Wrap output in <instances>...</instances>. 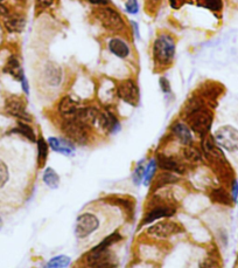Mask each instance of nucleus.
Instances as JSON below:
<instances>
[{"instance_id":"obj_33","label":"nucleus","mask_w":238,"mask_h":268,"mask_svg":"<svg viewBox=\"0 0 238 268\" xmlns=\"http://www.w3.org/2000/svg\"><path fill=\"white\" fill-rule=\"evenodd\" d=\"M159 83H160V88L164 93H166V94H170L171 93V83L170 81H168V79H166V77H160V80H159Z\"/></svg>"},{"instance_id":"obj_11","label":"nucleus","mask_w":238,"mask_h":268,"mask_svg":"<svg viewBox=\"0 0 238 268\" xmlns=\"http://www.w3.org/2000/svg\"><path fill=\"white\" fill-rule=\"evenodd\" d=\"M108 49L111 54L119 59H126L130 57L131 48L128 43L120 36H114L108 41Z\"/></svg>"},{"instance_id":"obj_1","label":"nucleus","mask_w":238,"mask_h":268,"mask_svg":"<svg viewBox=\"0 0 238 268\" xmlns=\"http://www.w3.org/2000/svg\"><path fill=\"white\" fill-rule=\"evenodd\" d=\"M177 52L175 40L167 33L159 34L152 46V57L155 67L167 68L173 64Z\"/></svg>"},{"instance_id":"obj_38","label":"nucleus","mask_w":238,"mask_h":268,"mask_svg":"<svg viewBox=\"0 0 238 268\" xmlns=\"http://www.w3.org/2000/svg\"><path fill=\"white\" fill-rule=\"evenodd\" d=\"M130 24L132 25V30H133V33L134 35H136V38L139 39L140 38V32H139V25H138L136 21H130Z\"/></svg>"},{"instance_id":"obj_34","label":"nucleus","mask_w":238,"mask_h":268,"mask_svg":"<svg viewBox=\"0 0 238 268\" xmlns=\"http://www.w3.org/2000/svg\"><path fill=\"white\" fill-rule=\"evenodd\" d=\"M56 0H36V7L39 10H46V8L51 7Z\"/></svg>"},{"instance_id":"obj_13","label":"nucleus","mask_w":238,"mask_h":268,"mask_svg":"<svg viewBox=\"0 0 238 268\" xmlns=\"http://www.w3.org/2000/svg\"><path fill=\"white\" fill-rule=\"evenodd\" d=\"M43 81L48 86L58 87L62 81V70L54 62H48L43 68Z\"/></svg>"},{"instance_id":"obj_8","label":"nucleus","mask_w":238,"mask_h":268,"mask_svg":"<svg viewBox=\"0 0 238 268\" xmlns=\"http://www.w3.org/2000/svg\"><path fill=\"white\" fill-rule=\"evenodd\" d=\"M116 93L119 99L131 105H137L139 102V89L133 80L120 81L117 85Z\"/></svg>"},{"instance_id":"obj_35","label":"nucleus","mask_w":238,"mask_h":268,"mask_svg":"<svg viewBox=\"0 0 238 268\" xmlns=\"http://www.w3.org/2000/svg\"><path fill=\"white\" fill-rule=\"evenodd\" d=\"M162 0H145V5H146V11H151V10H156L160 5V2Z\"/></svg>"},{"instance_id":"obj_39","label":"nucleus","mask_w":238,"mask_h":268,"mask_svg":"<svg viewBox=\"0 0 238 268\" xmlns=\"http://www.w3.org/2000/svg\"><path fill=\"white\" fill-rule=\"evenodd\" d=\"M21 86H23L24 92L26 93V94H28V93H30V86H28V82H27L26 77H24V79L21 80Z\"/></svg>"},{"instance_id":"obj_37","label":"nucleus","mask_w":238,"mask_h":268,"mask_svg":"<svg viewBox=\"0 0 238 268\" xmlns=\"http://www.w3.org/2000/svg\"><path fill=\"white\" fill-rule=\"evenodd\" d=\"M87 1L96 6H103V5H109L110 0H87Z\"/></svg>"},{"instance_id":"obj_19","label":"nucleus","mask_w":238,"mask_h":268,"mask_svg":"<svg viewBox=\"0 0 238 268\" xmlns=\"http://www.w3.org/2000/svg\"><path fill=\"white\" fill-rule=\"evenodd\" d=\"M175 213L174 208H171L168 206H158L154 207L152 211H149V213L146 214V217L144 218L143 224L152 223V221H155L156 219H160V218H165V217H171Z\"/></svg>"},{"instance_id":"obj_28","label":"nucleus","mask_w":238,"mask_h":268,"mask_svg":"<svg viewBox=\"0 0 238 268\" xmlns=\"http://www.w3.org/2000/svg\"><path fill=\"white\" fill-rule=\"evenodd\" d=\"M212 198H214V201H216L217 202H221V204H225V205L230 204L229 196H228V193L225 192L223 189L215 190V191L212 192Z\"/></svg>"},{"instance_id":"obj_4","label":"nucleus","mask_w":238,"mask_h":268,"mask_svg":"<svg viewBox=\"0 0 238 268\" xmlns=\"http://www.w3.org/2000/svg\"><path fill=\"white\" fill-rule=\"evenodd\" d=\"M215 142L225 150L230 152L238 151V130L234 127H222L214 134Z\"/></svg>"},{"instance_id":"obj_36","label":"nucleus","mask_w":238,"mask_h":268,"mask_svg":"<svg viewBox=\"0 0 238 268\" xmlns=\"http://www.w3.org/2000/svg\"><path fill=\"white\" fill-rule=\"evenodd\" d=\"M168 1H170V5L172 8H174V10H178V8H180L183 4H186L187 0H168Z\"/></svg>"},{"instance_id":"obj_16","label":"nucleus","mask_w":238,"mask_h":268,"mask_svg":"<svg viewBox=\"0 0 238 268\" xmlns=\"http://www.w3.org/2000/svg\"><path fill=\"white\" fill-rule=\"evenodd\" d=\"M5 29L9 33H20L23 32L25 26H26V19L23 15L14 14V15H6L5 17Z\"/></svg>"},{"instance_id":"obj_5","label":"nucleus","mask_w":238,"mask_h":268,"mask_svg":"<svg viewBox=\"0 0 238 268\" xmlns=\"http://www.w3.org/2000/svg\"><path fill=\"white\" fill-rule=\"evenodd\" d=\"M115 255L108 248H101L96 246L86 255V263L88 266L92 267H112L116 266Z\"/></svg>"},{"instance_id":"obj_12","label":"nucleus","mask_w":238,"mask_h":268,"mask_svg":"<svg viewBox=\"0 0 238 268\" xmlns=\"http://www.w3.org/2000/svg\"><path fill=\"white\" fill-rule=\"evenodd\" d=\"M99 116V110L95 107L78 108V110L73 117L77 122L82 123L86 127H91L97 122Z\"/></svg>"},{"instance_id":"obj_9","label":"nucleus","mask_w":238,"mask_h":268,"mask_svg":"<svg viewBox=\"0 0 238 268\" xmlns=\"http://www.w3.org/2000/svg\"><path fill=\"white\" fill-rule=\"evenodd\" d=\"M5 109L8 114L19 118V120L27 121V122L30 121V116L26 110V104H25L24 100L19 98V96H11V98L6 100Z\"/></svg>"},{"instance_id":"obj_32","label":"nucleus","mask_w":238,"mask_h":268,"mask_svg":"<svg viewBox=\"0 0 238 268\" xmlns=\"http://www.w3.org/2000/svg\"><path fill=\"white\" fill-rule=\"evenodd\" d=\"M144 173H145V169H144L143 167V161L139 162V164H138L136 171H134L133 173V182L136 184H139L142 182L144 178Z\"/></svg>"},{"instance_id":"obj_31","label":"nucleus","mask_w":238,"mask_h":268,"mask_svg":"<svg viewBox=\"0 0 238 268\" xmlns=\"http://www.w3.org/2000/svg\"><path fill=\"white\" fill-rule=\"evenodd\" d=\"M125 10L128 14H137L139 12L138 0H125Z\"/></svg>"},{"instance_id":"obj_22","label":"nucleus","mask_w":238,"mask_h":268,"mask_svg":"<svg viewBox=\"0 0 238 268\" xmlns=\"http://www.w3.org/2000/svg\"><path fill=\"white\" fill-rule=\"evenodd\" d=\"M173 132H174V135L177 136V138L181 143H182V144L188 145L192 143V141H193L192 134H190V130L188 129V128L184 126L183 123L175 124Z\"/></svg>"},{"instance_id":"obj_10","label":"nucleus","mask_w":238,"mask_h":268,"mask_svg":"<svg viewBox=\"0 0 238 268\" xmlns=\"http://www.w3.org/2000/svg\"><path fill=\"white\" fill-rule=\"evenodd\" d=\"M181 229L178 227V224L173 221H161V223L155 224L149 229V234L158 236V238H168L174 233L180 232Z\"/></svg>"},{"instance_id":"obj_24","label":"nucleus","mask_w":238,"mask_h":268,"mask_svg":"<svg viewBox=\"0 0 238 268\" xmlns=\"http://www.w3.org/2000/svg\"><path fill=\"white\" fill-rule=\"evenodd\" d=\"M47 156H48V145L42 137L37 139V162L40 167L46 163Z\"/></svg>"},{"instance_id":"obj_30","label":"nucleus","mask_w":238,"mask_h":268,"mask_svg":"<svg viewBox=\"0 0 238 268\" xmlns=\"http://www.w3.org/2000/svg\"><path fill=\"white\" fill-rule=\"evenodd\" d=\"M8 169L7 167H6V164L0 160V188H2V186L5 185L6 183H7L8 180Z\"/></svg>"},{"instance_id":"obj_23","label":"nucleus","mask_w":238,"mask_h":268,"mask_svg":"<svg viewBox=\"0 0 238 268\" xmlns=\"http://www.w3.org/2000/svg\"><path fill=\"white\" fill-rule=\"evenodd\" d=\"M43 182L46 183V185H48L49 188L56 189L60 184V177L52 168H47L43 173Z\"/></svg>"},{"instance_id":"obj_3","label":"nucleus","mask_w":238,"mask_h":268,"mask_svg":"<svg viewBox=\"0 0 238 268\" xmlns=\"http://www.w3.org/2000/svg\"><path fill=\"white\" fill-rule=\"evenodd\" d=\"M87 128L88 127L77 122L74 118H67V120L63 121V124H62V133L68 137L70 142L84 145L89 141V134H88Z\"/></svg>"},{"instance_id":"obj_14","label":"nucleus","mask_w":238,"mask_h":268,"mask_svg":"<svg viewBox=\"0 0 238 268\" xmlns=\"http://www.w3.org/2000/svg\"><path fill=\"white\" fill-rule=\"evenodd\" d=\"M97 122H98L99 127H101L103 130H106V132L109 133H115L119 128L117 117H116L111 111H108V110L99 113Z\"/></svg>"},{"instance_id":"obj_26","label":"nucleus","mask_w":238,"mask_h":268,"mask_svg":"<svg viewBox=\"0 0 238 268\" xmlns=\"http://www.w3.org/2000/svg\"><path fill=\"white\" fill-rule=\"evenodd\" d=\"M178 180V178L175 176H173V174L171 173H162V174H159L158 178L155 179V183H154V188L159 189L161 188V186L164 185H167V184H171V183H175Z\"/></svg>"},{"instance_id":"obj_41","label":"nucleus","mask_w":238,"mask_h":268,"mask_svg":"<svg viewBox=\"0 0 238 268\" xmlns=\"http://www.w3.org/2000/svg\"><path fill=\"white\" fill-rule=\"evenodd\" d=\"M1 227H2V219L0 218V230H1Z\"/></svg>"},{"instance_id":"obj_18","label":"nucleus","mask_w":238,"mask_h":268,"mask_svg":"<svg viewBox=\"0 0 238 268\" xmlns=\"http://www.w3.org/2000/svg\"><path fill=\"white\" fill-rule=\"evenodd\" d=\"M49 145L54 151H58L60 154H63L65 156H70L74 154L75 149L73 144L67 139L63 138H56V137H51L48 139Z\"/></svg>"},{"instance_id":"obj_21","label":"nucleus","mask_w":238,"mask_h":268,"mask_svg":"<svg viewBox=\"0 0 238 268\" xmlns=\"http://www.w3.org/2000/svg\"><path fill=\"white\" fill-rule=\"evenodd\" d=\"M195 4L199 7L206 8V10L212 12V13L217 14L223 11L224 2L223 0H195Z\"/></svg>"},{"instance_id":"obj_27","label":"nucleus","mask_w":238,"mask_h":268,"mask_svg":"<svg viewBox=\"0 0 238 268\" xmlns=\"http://www.w3.org/2000/svg\"><path fill=\"white\" fill-rule=\"evenodd\" d=\"M69 264H70V259L65 257V255H59V257L53 258L47 266L54 267V268H63V267H68Z\"/></svg>"},{"instance_id":"obj_6","label":"nucleus","mask_w":238,"mask_h":268,"mask_svg":"<svg viewBox=\"0 0 238 268\" xmlns=\"http://www.w3.org/2000/svg\"><path fill=\"white\" fill-rule=\"evenodd\" d=\"M99 227V220L95 214L86 212L77 218L76 226H75V234L78 239H84L91 235Z\"/></svg>"},{"instance_id":"obj_42","label":"nucleus","mask_w":238,"mask_h":268,"mask_svg":"<svg viewBox=\"0 0 238 268\" xmlns=\"http://www.w3.org/2000/svg\"><path fill=\"white\" fill-rule=\"evenodd\" d=\"M2 1V0H0V2H1Z\"/></svg>"},{"instance_id":"obj_29","label":"nucleus","mask_w":238,"mask_h":268,"mask_svg":"<svg viewBox=\"0 0 238 268\" xmlns=\"http://www.w3.org/2000/svg\"><path fill=\"white\" fill-rule=\"evenodd\" d=\"M155 169H156L155 161H151L145 169V173H144V183H145V185H147V184L149 183V180L152 179L153 174L155 172Z\"/></svg>"},{"instance_id":"obj_20","label":"nucleus","mask_w":238,"mask_h":268,"mask_svg":"<svg viewBox=\"0 0 238 268\" xmlns=\"http://www.w3.org/2000/svg\"><path fill=\"white\" fill-rule=\"evenodd\" d=\"M158 165L161 169L167 170V171H175V172L181 173L183 171L182 165L177 160L171 157H166V156H159L158 157Z\"/></svg>"},{"instance_id":"obj_40","label":"nucleus","mask_w":238,"mask_h":268,"mask_svg":"<svg viewBox=\"0 0 238 268\" xmlns=\"http://www.w3.org/2000/svg\"><path fill=\"white\" fill-rule=\"evenodd\" d=\"M237 197H238V184H237V182H234V185H233V198H234V201H237Z\"/></svg>"},{"instance_id":"obj_7","label":"nucleus","mask_w":238,"mask_h":268,"mask_svg":"<svg viewBox=\"0 0 238 268\" xmlns=\"http://www.w3.org/2000/svg\"><path fill=\"white\" fill-rule=\"evenodd\" d=\"M188 121H189L190 127L196 134L200 135H205L207 132H209L210 129L212 117L211 115L207 110H203L202 108L197 109L196 111H194L190 115H188Z\"/></svg>"},{"instance_id":"obj_15","label":"nucleus","mask_w":238,"mask_h":268,"mask_svg":"<svg viewBox=\"0 0 238 268\" xmlns=\"http://www.w3.org/2000/svg\"><path fill=\"white\" fill-rule=\"evenodd\" d=\"M4 71L6 74H9L11 76H13L15 80L20 81V82L25 77L24 69L21 67L20 61H19V59L15 55H11L8 58V60L4 67Z\"/></svg>"},{"instance_id":"obj_17","label":"nucleus","mask_w":238,"mask_h":268,"mask_svg":"<svg viewBox=\"0 0 238 268\" xmlns=\"http://www.w3.org/2000/svg\"><path fill=\"white\" fill-rule=\"evenodd\" d=\"M78 110V103L77 101H74L70 96H65L61 100L59 104V113L61 114L62 117H64V120L67 118H73Z\"/></svg>"},{"instance_id":"obj_25","label":"nucleus","mask_w":238,"mask_h":268,"mask_svg":"<svg viewBox=\"0 0 238 268\" xmlns=\"http://www.w3.org/2000/svg\"><path fill=\"white\" fill-rule=\"evenodd\" d=\"M14 132L21 134V135L25 136L28 139H30L32 142H35V134H34L32 128H30V126H27L26 123L19 122L18 128H15Z\"/></svg>"},{"instance_id":"obj_2","label":"nucleus","mask_w":238,"mask_h":268,"mask_svg":"<svg viewBox=\"0 0 238 268\" xmlns=\"http://www.w3.org/2000/svg\"><path fill=\"white\" fill-rule=\"evenodd\" d=\"M92 15L103 29L108 32L121 33L126 30V23H125L123 15L111 6H98L92 12Z\"/></svg>"}]
</instances>
